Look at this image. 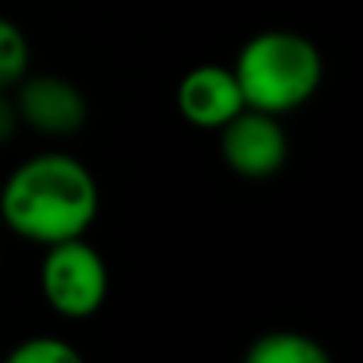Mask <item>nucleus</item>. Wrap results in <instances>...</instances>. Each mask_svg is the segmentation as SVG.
<instances>
[{
  "mask_svg": "<svg viewBox=\"0 0 363 363\" xmlns=\"http://www.w3.org/2000/svg\"><path fill=\"white\" fill-rule=\"evenodd\" d=\"M242 363H332L315 338L300 332H268L245 351Z\"/></svg>",
  "mask_w": 363,
  "mask_h": 363,
  "instance_id": "7",
  "label": "nucleus"
},
{
  "mask_svg": "<svg viewBox=\"0 0 363 363\" xmlns=\"http://www.w3.org/2000/svg\"><path fill=\"white\" fill-rule=\"evenodd\" d=\"M99 211V188L80 160L38 153L19 163L0 191V217L16 236L38 245L80 239Z\"/></svg>",
  "mask_w": 363,
  "mask_h": 363,
  "instance_id": "1",
  "label": "nucleus"
},
{
  "mask_svg": "<svg viewBox=\"0 0 363 363\" xmlns=\"http://www.w3.org/2000/svg\"><path fill=\"white\" fill-rule=\"evenodd\" d=\"M245 108L284 115L315 96L322 83V55L313 38L287 29L252 35L233 64Z\"/></svg>",
  "mask_w": 363,
  "mask_h": 363,
  "instance_id": "2",
  "label": "nucleus"
},
{
  "mask_svg": "<svg viewBox=\"0 0 363 363\" xmlns=\"http://www.w3.org/2000/svg\"><path fill=\"white\" fill-rule=\"evenodd\" d=\"M16 115L42 134H74L86 121V99L70 80L55 74H38L16 83Z\"/></svg>",
  "mask_w": 363,
  "mask_h": 363,
  "instance_id": "5",
  "label": "nucleus"
},
{
  "mask_svg": "<svg viewBox=\"0 0 363 363\" xmlns=\"http://www.w3.org/2000/svg\"><path fill=\"white\" fill-rule=\"evenodd\" d=\"M176 106L182 118L194 128H211L220 131L230 118H236L245 108L242 89L236 83L233 67L223 64H201L182 77L176 89Z\"/></svg>",
  "mask_w": 363,
  "mask_h": 363,
  "instance_id": "6",
  "label": "nucleus"
},
{
  "mask_svg": "<svg viewBox=\"0 0 363 363\" xmlns=\"http://www.w3.org/2000/svg\"><path fill=\"white\" fill-rule=\"evenodd\" d=\"M42 294L48 306L67 319L99 313L108 296V268L102 255L83 242V236L48 245L42 262Z\"/></svg>",
  "mask_w": 363,
  "mask_h": 363,
  "instance_id": "3",
  "label": "nucleus"
},
{
  "mask_svg": "<svg viewBox=\"0 0 363 363\" xmlns=\"http://www.w3.org/2000/svg\"><path fill=\"white\" fill-rule=\"evenodd\" d=\"M29 38L13 19L0 16V89H10L29 74Z\"/></svg>",
  "mask_w": 363,
  "mask_h": 363,
  "instance_id": "8",
  "label": "nucleus"
},
{
  "mask_svg": "<svg viewBox=\"0 0 363 363\" xmlns=\"http://www.w3.org/2000/svg\"><path fill=\"white\" fill-rule=\"evenodd\" d=\"M287 131L277 115L242 108L220 128V153L236 176L268 179L287 163Z\"/></svg>",
  "mask_w": 363,
  "mask_h": 363,
  "instance_id": "4",
  "label": "nucleus"
},
{
  "mask_svg": "<svg viewBox=\"0 0 363 363\" xmlns=\"http://www.w3.org/2000/svg\"><path fill=\"white\" fill-rule=\"evenodd\" d=\"M19 125V115H16V102L6 99L4 89H0V140H6Z\"/></svg>",
  "mask_w": 363,
  "mask_h": 363,
  "instance_id": "10",
  "label": "nucleus"
},
{
  "mask_svg": "<svg viewBox=\"0 0 363 363\" xmlns=\"http://www.w3.org/2000/svg\"><path fill=\"white\" fill-rule=\"evenodd\" d=\"M4 363H86L77 347L61 338H29L10 351Z\"/></svg>",
  "mask_w": 363,
  "mask_h": 363,
  "instance_id": "9",
  "label": "nucleus"
}]
</instances>
